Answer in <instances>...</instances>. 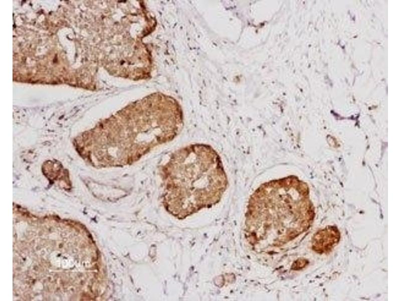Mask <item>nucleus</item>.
Listing matches in <instances>:
<instances>
[{
  "mask_svg": "<svg viewBox=\"0 0 401 301\" xmlns=\"http://www.w3.org/2000/svg\"><path fill=\"white\" fill-rule=\"evenodd\" d=\"M183 124L180 107L169 97L155 95L132 103L104 125L105 163L120 167L134 163L173 139Z\"/></svg>",
  "mask_w": 401,
  "mask_h": 301,
  "instance_id": "f257e3e1",
  "label": "nucleus"
},
{
  "mask_svg": "<svg viewBox=\"0 0 401 301\" xmlns=\"http://www.w3.org/2000/svg\"><path fill=\"white\" fill-rule=\"evenodd\" d=\"M161 175L167 201L193 208L218 202L228 184L219 155L203 143L175 151L162 167Z\"/></svg>",
  "mask_w": 401,
  "mask_h": 301,
  "instance_id": "f03ea898",
  "label": "nucleus"
}]
</instances>
